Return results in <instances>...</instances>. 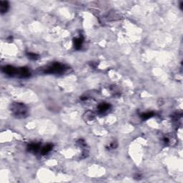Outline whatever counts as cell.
Wrapping results in <instances>:
<instances>
[{
  "instance_id": "cell-10",
  "label": "cell",
  "mask_w": 183,
  "mask_h": 183,
  "mask_svg": "<svg viewBox=\"0 0 183 183\" xmlns=\"http://www.w3.org/2000/svg\"><path fill=\"white\" fill-rule=\"evenodd\" d=\"M154 115V113L152 112H144L140 114V117L143 120H147V119H149V118L152 117Z\"/></svg>"
},
{
  "instance_id": "cell-2",
  "label": "cell",
  "mask_w": 183,
  "mask_h": 183,
  "mask_svg": "<svg viewBox=\"0 0 183 183\" xmlns=\"http://www.w3.org/2000/svg\"><path fill=\"white\" fill-rule=\"evenodd\" d=\"M68 67L59 62H53L41 69V72L44 74H52V75H61L68 69Z\"/></svg>"
},
{
  "instance_id": "cell-14",
  "label": "cell",
  "mask_w": 183,
  "mask_h": 183,
  "mask_svg": "<svg viewBox=\"0 0 183 183\" xmlns=\"http://www.w3.org/2000/svg\"><path fill=\"white\" fill-rule=\"evenodd\" d=\"M134 179L137 180H140L142 179V175L140 174H136L134 176Z\"/></svg>"
},
{
  "instance_id": "cell-5",
  "label": "cell",
  "mask_w": 183,
  "mask_h": 183,
  "mask_svg": "<svg viewBox=\"0 0 183 183\" xmlns=\"http://www.w3.org/2000/svg\"><path fill=\"white\" fill-rule=\"evenodd\" d=\"M40 148L41 144L39 142H31L27 145V149L29 152L37 153L40 149Z\"/></svg>"
},
{
  "instance_id": "cell-8",
  "label": "cell",
  "mask_w": 183,
  "mask_h": 183,
  "mask_svg": "<svg viewBox=\"0 0 183 183\" xmlns=\"http://www.w3.org/2000/svg\"><path fill=\"white\" fill-rule=\"evenodd\" d=\"M54 147V145L52 144H47L45 146L42 147L40 149V154L42 155H46L48 153H50Z\"/></svg>"
},
{
  "instance_id": "cell-4",
  "label": "cell",
  "mask_w": 183,
  "mask_h": 183,
  "mask_svg": "<svg viewBox=\"0 0 183 183\" xmlns=\"http://www.w3.org/2000/svg\"><path fill=\"white\" fill-rule=\"evenodd\" d=\"M31 76V72L27 67H20L17 70V77L19 78H27Z\"/></svg>"
},
{
  "instance_id": "cell-11",
  "label": "cell",
  "mask_w": 183,
  "mask_h": 183,
  "mask_svg": "<svg viewBox=\"0 0 183 183\" xmlns=\"http://www.w3.org/2000/svg\"><path fill=\"white\" fill-rule=\"evenodd\" d=\"M26 54L27 57L29 59H31V60H37V59H38L39 58V55L36 53L27 52Z\"/></svg>"
},
{
  "instance_id": "cell-3",
  "label": "cell",
  "mask_w": 183,
  "mask_h": 183,
  "mask_svg": "<svg viewBox=\"0 0 183 183\" xmlns=\"http://www.w3.org/2000/svg\"><path fill=\"white\" fill-rule=\"evenodd\" d=\"M1 70H2V72H4L5 75H7V76L17 77L18 68L13 67V66L7 65V66L3 67L2 69H1Z\"/></svg>"
},
{
  "instance_id": "cell-7",
  "label": "cell",
  "mask_w": 183,
  "mask_h": 183,
  "mask_svg": "<svg viewBox=\"0 0 183 183\" xmlns=\"http://www.w3.org/2000/svg\"><path fill=\"white\" fill-rule=\"evenodd\" d=\"M110 108H111V105L110 104L107 103V102H102V103L99 104L97 107V111L99 113L103 114V113L107 112Z\"/></svg>"
},
{
  "instance_id": "cell-12",
  "label": "cell",
  "mask_w": 183,
  "mask_h": 183,
  "mask_svg": "<svg viewBox=\"0 0 183 183\" xmlns=\"http://www.w3.org/2000/svg\"><path fill=\"white\" fill-rule=\"evenodd\" d=\"M94 118V114L92 112H87L85 114V119L87 121L93 120Z\"/></svg>"
},
{
  "instance_id": "cell-9",
  "label": "cell",
  "mask_w": 183,
  "mask_h": 183,
  "mask_svg": "<svg viewBox=\"0 0 183 183\" xmlns=\"http://www.w3.org/2000/svg\"><path fill=\"white\" fill-rule=\"evenodd\" d=\"M9 5L7 1H0V12L1 14H5L9 9Z\"/></svg>"
},
{
  "instance_id": "cell-13",
  "label": "cell",
  "mask_w": 183,
  "mask_h": 183,
  "mask_svg": "<svg viewBox=\"0 0 183 183\" xmlns=\"http://www.w3.org/2000/svg\"><path fill=\"white\" fill-rule=\"evenodd\" d=\"M117 147V143L116 142H111L110 145H108V147H107V149H115Z\"/></svg>"
},
{
  "instance_id": "cell-6",
  "label": "cell",
  "mask_w": 183,
  "mask_h": 183,
  "mask_svg": "<svg viewBox=\"0 0 183 183\" xmlns=\"http://www.w3.org/2000/svg\"><path fill=\"white\" fill-rule=\"evenodd\" d=\"M84 42V38L82 36H80L78 37H75L73 39V46L74 48L77 50H80L82 48Z\"/></svg>"
},
{
  "instance_id": "cell-15",
  "label": "cell",
  "mask_w": 183,
  "mask_h": 183,
  "mask_svg": "<svg viewBox=\"0 0 183 183\" xmlns=\"http://www.w3.org/2000/svg\"><path fill=\"white\" fill-rule=\"evenodd\" d=\"M163 142L165 143V145H168L169 142H170V139L168 138V137H165L163 138Z\"/></svg>"
},
{
  "instance_id": "cell-1",
  "label": "cell",
  "mask_w": 183,
  "mask_h": 183,
  "mask_svg": "<svg viewBox=\"0 0 183 183\" xmlns=\"http://www.w3.org/2000/svg\"><path fill=\"white\" fill-rule=\"evenodd\" d=\"M9 110L12 115L18 119L26 117L29 112L27 107L22 102H13L10 105Z\"/></svg>"
}]
</instances>
